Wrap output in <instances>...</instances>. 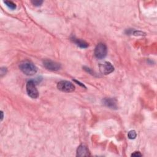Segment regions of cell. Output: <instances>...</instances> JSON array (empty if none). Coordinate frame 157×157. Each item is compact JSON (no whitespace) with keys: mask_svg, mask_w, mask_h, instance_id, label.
I'll list each match as a JSON object with an SVG mask.
<instances>
[{"mask_svg":"<svg viewBox=\"0 0 157 157\" xmlns=\"http://www.w3.org/2000/svg\"><path fill=\"white\" fill-rule=\"evenodd\" d=\"M20 69L27 75H33L37 72V69L36 66L31 61H23L19 65Z\"/></svg>","mask_w":157,"mask_h":157,"instance_id":"6da1fadb","label":"cell"},{"mask_svg":"<svg viewBox=\"0 0 157 157\" xmlns=\"http://www.w3.org/2000/svg\"><path fill=\"white\" fill-rule=\"evenodd\" d=\"M102 102L103 104L110 108V109H116L117 108V102H116V100L114 99H112V98H104L103 100H102Z\"/></svg>","mask_w":157,"mask_h":157,"instance_id":"ba28073f","label":"cell"},{"mask_svg":"<svg viewBox=\"0 0 157 157\" xmlns=\"http://www.w3.org/2000/svg\"><path fill=\"white\" fill-rule=\"evenodd\" d=\"M57 88L59 90L66 93L72 92L75 90V86L71 82L66 80L59 82L57 84Z\"/></svg>","mask_w":157,"mask_h":157,"instance_id":"7a4b0ae2","label":"cell"},{"mask_svg":"<svg viewBox=\"0 0 157 157\" xmlns=\"http://www.w3.org/2000/svg\"><path fill=\"white\" fill-rule=\"evenodd\" d=\"M31 3L35 6H40L42 3V1H32Z\"/></svg>","mask_w":157,"mask_h":157,"instance_id":"7c38bea8","label":"cell"},{"mask_svg":"<svg viewBox=\"0 0 157 157\" xmlns=\"http://www.w3.org/2000/svg\"><path fill=\"white\" fill-rule=\"evenodd\" d=\"M131 156H141L142 154L140 153V152H139V151H135L134 153H133L131 155Z\"/></svg>","mask_w":157,"mask_h":157,"instance_id":"4fadbf2b","label":"cell"},{"mask_svg":"<svg viewBox=\"0 0 157 157\" xmlns=\"http://www.w3.org/2000/svg\"><path fill=\"white\" fill-rule=\"evenodd\" d=\"M90 152L88 148L84 145H80L77 150V156H90Z\"/></svg>","mask_w":157,"mask_h":157,"instance_id":"52a82bcc","label":"cell"},{"mask_svg":"<svg viewBox=\"0 0 157 157\" xmlns=\"http://www.w3.org/2000/svg\"><path fill=\"white\" fill-rule=\"evenodd\" d=\"M1 121H2V119H3V117H4V115H3V112H2V111H1Z\"/></svg>","mask_w":157,"mask_h":157,"instance_id":"5bb4252c","label":"cell"},{"mask_svg":"<svg viewBox=\"0 0 157 157\" xmlns=\"http://www.w3.org/2000/svg\"><path fill=\"white\" fill-rule=\"evenodd\" d=\"M107 55V47L104 43H99L95 47L94 55L98 59H102Z\"/></svg>","mask_w":157,"mask_h":157,"instance_id":"277c9868","label":"cell"},{"mask_svg":"<svg viewBox=\"0 0 157 157\" xmlns=\"http://www.w3.org/2000/svg\"><path fill=\"white\" fill-rule=\"evenodd\" d=\"M4 4L11 10H14L16 9V5L15 3H13V2L12 1H4Z\"/></svg>","mask_w":157,"mask_h":157,"instance_id":"30bf717a","label":"cell"},{"mask_svg":"<svg viewBox=\"0 0 157 157\" xmlns=\"http://www.w3.org/2000/svg\"><path fill=\"white\" fill-rule=\"evenodd\" d=\"M72 40L77 46H78L80 48H87L88 47V44L80 39H77L74 37L72 38Z\"/></svg>","mask_w":157,"mask_h":157,"instance_id":"9c48e42d","label":"cell"},{"mask_svg":"<svg viewBox=\"0 0 157 157\" xmlns=\"http://www.w3.org/2000/svg\"><path fill=\"white\" fill-rule=\"evenodd\" d=\"M43 64L46 69L52 71H58L61 68V65L59 63L48 59L44 60L43 61Z\"/></svg>","mask_w":157,"mask_h":157,"instance_id":"8992f818","label":"cell"},{"mask_svg":"<svg viewBox=\"0 0 157 157\" xmlns=\"http://www.w3.org/2000/svg\"><path fill=\"white\" fill-rule=\"evenodd\" d=\"M99 68L100 72L104 75H107L112 72L114 70V67L112 64L108 61H105L102 63H100L99 64Z\"/></svg>","mask_w":157,"mask_h":157,"instance_id":"5b68a950","label":"cell"},{"mask_svg":"<svg viewBox=\"0 0 157 157\" xmlns=\"http://www.w3.org/2000/svg\"><path fill=\"white\" fill-rule=\"evenodd\" d=\"M136 136H137V134L134 130H131L129 131L128 134V137L130 139H134L136 137Z\"/></svg>","mask_w":157,"mask_h":157,"instance_id":"8fae6325","label":"cell"},{"mask_svg":"<svg viewBox=\"0 0 157 157\" xmlns=\"http://www.w3.org/2000/svg\"><path fill=\"white\" fill-rule=\"evenodd\" d=\"M26 92L29 96L33 99H36L39 96L38 91L36 88L35 82L33 80H29L26 83Z\"/></svg>","mask_w":157,"mask_h":157,"instance_id":"3957f363","label":"cell"},{"mask_svg":"<svg viewBox=\"0 0 157 157\" xmlns=\"http://www.w3.org/2000/svg\"><path fill=\"white\" fill-rule=\"evenodd\" d=\"M74 81H75V82H77V83H78V84H79V85H81V86H83V87H85V86H84V85H83V84H81V83H80V82H78V81H77V80H74Z\"/></svg>","mask_w":157,"mask_h":157,"instance_id":"9a60e30c","label":"cell"}]
</instances>
